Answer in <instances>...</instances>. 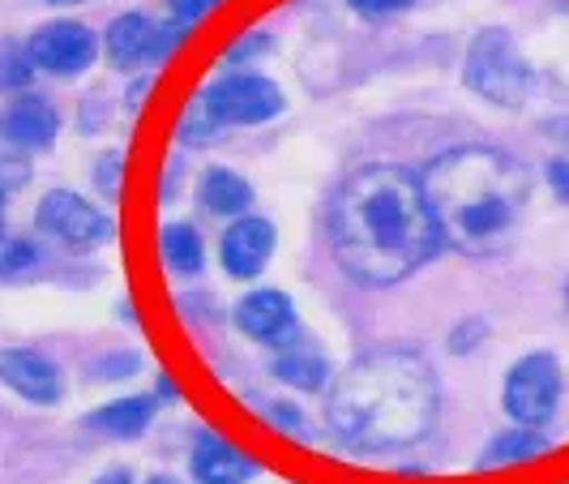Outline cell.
Returning a JSON list of instances; mask_svg holds the SVG:
<instances>
[{"label":"cell","instance_id":"6da1fadb","mask_svg":"<svg viewBox=\"0 0 569 484\" xmlns=\"http://www.w3.org/2000/svg\"><path fill=\"white\" fill-rule=\"evenodd\" d=\"M441 231L425 185L399 168H365L335 201V249L360 284H399L437 254Z\"/></svg>","mask_w":569,"mask_h":484},{"label":"cell","instance_id":"7a4b0ae2","mask_svg":"<svg viewBox=\"0 0 569 484\" xmlns=\"http://www.w3.org/2000/svg\"><path fill=\"white\" fill-rule=\"evenodd\" d=\"M437 416V377L416 352H377L342 373L326 403L335 437L356 451H399Z\"/></svg>","mask_w":569,"mask_h":484},{"label":"cell","instance_id":"3957f363","mask_svg":"<svg viewBox=\"0 0 569 484\" xmlns=\"http://www.w3.org/2000/svg\"><path fill=\"white\" fill-rule=\"evenodd\" d=\"M420 185L441 240L458 249H485L501 240L527 201V171L510 155L485 146L437 159Z\"/></svg>","mask_w":569,"mask_h":484},{"label":"cell","instance_id":"277c9868","mask_svg":"<svg viewBox=\"0 0 569 484\" xmlns=\"http://www.w3.org/2000/svg\"><path fill=\"white\" fill-rule=\"evenodd\" d=\"M467 86L497 108H518L531 95V65L510 30H480L467 52Z\"/></svg>","mask_w":569,"mask_h":484},{"label":"cell","instance_id":"5b68a950","mask_svg":"<svg viewBox=\"0 0 569 484\" xmlns=\"http://www.w3.org/2000/svg\"><path fill=\"white\" fill-rule=\"evenodd\" d=\"M193 108L210 129L214 125H261L283 112V90L261 73H231L210 86Z\"/></svg>","mask_w":569,"mask_h":484},{"label":"cell","instance_id":"8992f818","mask_svg":"<svg viewBox=\"0 0 569 484\" xmlns=\"http://www.w3.org/2000/svg\"><path fill=\"white\" fill-rule=\"evenodd\" d=\"M506 412L513 425L522 428H543L557 416L561 403V365L552 352H531L522 356L510 373H506Z\"/></svg>","mask_w":569,"mask_h":484},{"label":"cell","instance_id":"52a82bcc","mask_svg":"<svg viewBox=\"0 0 569 484\" xmlns=\"http://www.w3.org/2000/svg\"><path fill=\"white\" fill-rule=\"evenodd\" d=\"M34 224H39V231L57 236V240L73 245V249H90L103 236H112V219L99 206H90L86 198L69 194V189H52L48 198L39 201Z\"/></svg>","mask_w":569,"mask_h":484},{"label":"cell","instance_id":"ba28073f","mask_svg":"<svg viewBox=\"0 0 569 484\" xmlns=\"http://www.w3.org/2000/svg\"><path fill=\"white\" fill-rule=\"evenodd\" d=\"M94 52H99V43L82 22H48L27 39L30 65L43 69V73H60V78L82 73L94 60Z\"/></svg>","mask_w":569,"mask_h":484},{"label":"cell","instance_id":"9c48e42d","mask_svg":"<svg viewBox=\"0 0 569 484\" xmlns=\"http://www.w3.org/2000/svg\"><path fill=\"white\" fill-rule=\"evenodd\" d=\"M103 48H108V60L116 69H142L168 52V34L146 13H120L103 34Z\"/></svg>","mask_w":569,"mask_h":484},{"label":"cell","instance_id":"30bf717a","mask_svg":"<svg viewBox=\"0 0 569 484\" xmlns=\"http://www.w3.org/2000/svg\"><path fill=\"white\" fill-rule=\"evenodd\" d=\"M0 382L30 403H57L60 391H64L57 365L39 352H27V347H4L0 352Z\"/></svg>","mask_w":569,"mask_h":484},{"label":"cell","instance_id":"8fae6325","mask_svg":"<svg viewBox=\"0 0 569 484\" xmlns=\"http://www.w3.org/2000/svg\"><path fill=\"white\" fill-rule=\"evenodd\" d=\"M236 326L249 335V339L261 343H279L296 330V317H291V300L274 287H261V292H249L240 305H236Z\"/></svg>","mask_w":569,"mask_h":484},{"label":"cell","instance_id":"7c38bea8","mask_svg":"<svg viewBox=\"0 0 569 484\" xmlns=\"http://www.w3.org/2000/svg\"><path fill=\"white\" fill-rule=\"evenodd\" d=\"M274 254V228L266 219H236L223 236V266L236 279H257Z\"/></svg>","mask_w":569,"mask_h":484},{"label":"cell","instance_id":"4fadbf2b","mask_svg":"<svg viewBox=\"0 0 569 484\" xmlns=\"http://www.w3.org/2000/svg\"><path fill=\"white\" fill-rule=\"evenodd\" d=\"M193 481L198 484H249L257 476V463L240 455L219 433H201L193 446Z\"/></svg>","mask_w":569,"mask_h":484},{"label":"cell","instance_id":"5bb4252c","mask_svg":"<svg viewBox=\"0 0 569 484\" xmlns=\"http://www.w3.org/2000/svg\"><path fill=\"white\" fill-rule=\"evenodd\" d=\"M0 138L9 146H48L57 138V112H52V103L48 99H13L4 112H0Z\"/></svg>","mask_w":569,"mask_h":484},{"label":"cell","instance_id":"9a60e30c","mask_svg":"<svg viewBox=\"0 0 569 484\" xmlns=\"http://www.w3.org/2000/svg\"><path fill=\"white\" fill-rule=\"evenodd\" d=\"M274 373L283 377L287 386L321 391V386H326V377H330V365H326V356L317 352L313 343L287 335V339L279 343V356H274Z\"/></svg>","mask_w":569,"mask_h":484},{"label":"cell","instance_id":"2e32d148","mask_svg":"<svg viewBox=\"0 0 569 484\" xmlns=\"http://www.w3.org/2000/svg\"><path fill=\"white\" fill-rule=\"evenodd\" d=\"M548 455V437L540 428H510V433H497L480 455V467H518V463H536Z\"/></svg>","mask_w":569,"mask_h":484},{"label":"cell","instance_id":"e0dca14e","mask_svg":"<svg viewBox=\"0 0 569 484\" xmlns=\"http://www.w3.org/2000/svg\"><path fill=\"white\" fill-rule=\"evenodd\" d=\"M201 201H206L210 215H240V210H249L253 189H249V180L236 176V171L210 168L206 171V180H201Z\"/></svg>","mask_w":569,"mask_h":484},{"label":"cell","instance_id":"ac0fdd59","mask_svg":"<svg viewBox=\"0 0 569 484\" xmlns=\"http://www.w3.org/2000/svg\"><path fill=\"white\" fill-rule=\"evenodd\" d=\"M150 416H154V403L142 399V395L138 399H116L99 412H90V428H99L108 437H138V433H146Z\"/></svg>","mask_w":569,"mask_h":484},{"label":"cell","instance_id":"d6986e66","mask_svg":"<svg viewBox=\"0 0 569 484\" xmlns=\"http://www.w3.org/2000/svg\"><path fill=\"white\" fill-rule=\"evenodd\" d=\"M159 245H163V257H168V266L176 275H201L206 254H201V236L193 224H168Z\"/></svg>","mask_w":569,"mask_h":484},{"label":"cell","instance_id":"ffe728a7","mask_svg":"<svg viewBox=\"0 0 569 484\" xmlns=\"http://www.w3.org/2000/svg\"><path fill=\"white\" fill-rule=\"evenodd\" d=\"M22 180H27V164L13 159V155H0V206H4V198H9Z\"/></svg>","mask_w":569,"mask_h":484},{"label":"cell","instance_id":"44dd1931","mask_svg":"<svg viewBox=\"0 0 569 484\" xmlns=\"http://www.w3.org/2000/svg\"><path fill=\"white\" fill-rule=\"evenodd\" d=\"M356 13H369V18H381V13H399L411 0H347Z\"/></svg>","mask_w":569,"mask_h":484},{"label":"cell","instance_id":"7402d4cb","mask_svg":"<svg viewBox=\"0 0 569 484\" xmlns=\"http://www.w3.org/2000/svg\"><path fill=\"white\" fill-rule=\"evenodd\" d=\"M548 185L561 201H569V159H552L548 164Z\"/></svg>","mask_w":569,"mask_h":484},{"label":"cell","instance_id":"603a6c76","mask_svg":"<svg viewBox=\"0 0 569 484\" xmlns=\"http://www.w3.org/2000/svg\"><path fill=\"white\" fill-rule=\"evenodd\" d=\"M206 4H210V0H171V18H176V22H193V18L206 13Z\"/></svg>","mask_w":569,"mask_h":484},{"label":"cell","instance_id":"cb8c5ba5","mask_svg":"<svg viewBox=\"0 0 569 484\" xmlns=\"http://www.w3.org/2000/svg\"><path fill=\"white\" fill-rule=\"evenodd\" d=\"M94 484H133V481H129L124 472H108V476H99Z\"/></svg>","mask_w":569,"mask_h":484},{"label":"cell","instance_id":"d4e9b609","mask_svg":"<svg viewBox=\"0 0 569 484\" xmlns=\"http://www.w3.org/2000/svg\"><path fill=\"white\" fill-rule=\"evenodd\" d=\"M150 484H171V481H163V476H159V481H150Z\"/></svg>","mask_w":569,"mask_h":484},{"label":"cell","instance_id":"484cf974","mask_svg":"<svg viewBox=\"0 0 569 484\" xmlns=\"http://www.w3.org/2000/svg\"><path fill=\"white\" fill-rule=\"evenodd\" d=\"M566 305H569V284H566Z\"/></svg>","mask_w":569,"mask_h":484}]
</instances>
